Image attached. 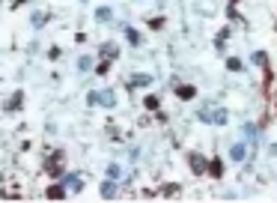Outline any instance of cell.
<instances>
[{"instance_id":"obj_14","label":"cell","mask_w":277,"mask_h":203,"mask_svg":"<svg viewBox=\"0 0 277 203\" xmlns=\"http://www.w3.org/2000/svg\"><path fill=\"white\" fill-rule=\"evenodd\" d=\"M125 33H128V39H131V42H134V45H140V36L134 33V30H125Z\"/></svg>"},{"instance_id":"obj_3","label":"cell","mask_w":277,"mask_h":203,"mask_svg":"<svg viewBox=\"0 0 277 203\" xmlns=\"http://www.w3.org/2000/svg\"><path fill=\"white\" fill-rule=\"evenodd\" d=\"M90 102H101L104 108H110V105H114L117 99H114V93H110V90H104V93H92Z\"/></svg>"},{"instance_id":"obj_2","label":"cell","mask_w":277,"mask_h":203,"mask_svg":"<svg viewBox=\"0 0 277 203\" xmlns=\"http://www.w3.org/2000/svg\"><path fill=\"white\" fill-rule=\"evenodd\" d=\"M63 185H66L69 191H81V185H84V179H81L78 173H69V176L63 179Z\"/></svg>"},{"instance_id":"obj_8","label":"cell","mask_w":277,"mask_h":203,"mask_svg":"<svg viewBox=\"0 0 277 203\" xmlns=\"http://www.w3.org/2000/svg\"><path fill=\"white\" fill-rule=\"evenodd\" d=\"M245 135H247V140L256 143V126H253V123H245Z\"/></svg>"},{"instance_id":"obj_12","label":"cell","mask_w":277,"mask_h":203,"mask_svg":"<svg viewBox=\"0 0 277 203\" xmlns=\"http://www.w3.org/2000/svg\"><path fill=\"white\" fill-rule=\"evenodd\" d=\"M227 66L233 69V72H242V60H236V57H233V60H230V63H227Z\"/></svg>"},{"instance_id":"obj_1","label":"cell","mask_w":277,"mask_h":203,"mask_svg":"<svg viewBox=\"0 0 277 203\" xmlns=\"http://www.w3.org/2000/svg\"><path fill=\"white\" fill-rule=\"evenodd\" d=\"M200 120H203V123H217V126H224V123H227V114H224V108H206V111H203V114H200Z\"/></svg>"},{"instance_id":"obj_13","label":"cell","mask_w":277,"mask_h":203,"mask_svg":"<svg viewBox=\"0 0 277 203\" xmlns=\"http://www.w3.org/2000/svg\"><path fill=\"white\" fill-rule=\"evenodd\" d=\"M179 96H182V99H191V96H194V90H191V87H179Z\"/></svg>"},{"instance_id":"obj_11","label":"cell","mask_w":277,"mask_h":203,"mask_svg":"<svg viewBox=\"0 0 277 203\" xmlns=\"http://www.w3.org/2000/svg\"><path fill=\"white\" fill-rule=\"evenodd\" d=\"M120 173H123V168H120V165H110V168H107V176H110V179H117Z\"/></svg>"},{"instance_id":"obj_6","label":"cell","mask_w":277,"mask_h":203,"mask_svg":"<svg viewBox=\"0 0 277 203\" xmlns=\"http://www.w3.org/2000/svg\"><path fill=\"white\" fill-rule=\"evenodd\" d=\"M101 194H104V197H114V194H117V182H114V179H107V182H104V188H101Z\"/></svg>"},{"instance_id":"obj_10","label":"cell","mask_w":277,"mask_h":203,"mask_svg":"<svg viewBox=\"0 0 277 203\" xmlns=\"http://www.w3.org/2000/svg\"><path fill=\"white\" fill-rule=\"evenodd\" d=\"M90 57H81V60H78V69H81V72H90Z\"/></svg>"},{"instance_id":"obj_5","label":"cell","mask_w":277,"mask_h":203,"mask_svg":"<svg viewBox=\"0 0 277 203\" xmlns=\"http://www.w3.org/2000/svg\"><path fill=\"white\" fill-rule=\"evenodd\" d=\"M191 168L197 170V173H203V170H206V165H203V156H197V153H194V156H191Z\"/></svg>"},{"instance_id":"obj_7","label":"cell","mask_w":277,"mask_h":203,"mask_svg":"<svg viewBox=\"0 0 277 203\" xmlns=\"http://www.w3.org/2000/svg\"><path fill=\"white\" fill-rule=\"evenodd\" d=\"M131 84H137V87H149V84H152V78H149V75H134V81H131Z\"/></svg>"},{"instance_id":"obj_4","label":"cell","mask_w":277,"mask_h":203,"mask_svg":"<svg viewBox=\"0 0 277 203\" xmlns=\"http://www.w3.org/2000/svg\"><path fill=\"white\" fill-rule=\"evenodd\" d=\"M245 156H247V146H245V143H236V146L230 149V159H233V162H239V165L245 162Z\"/></svg>"},{"instance_id":"obj_9","label":"cell","mask_w":277,"mask_h":203,"mask_svg":"<svg viewBox=\"0 0 277 203\" xmlns=\"http://www.w3.org/2000/svg\"><path fill=\"white\" fill-rule=\"evenodd\" d=\"M95 18H98V21H110V9H107V6H101V9L95 12Z\"/></svg>"}]
</instances>
